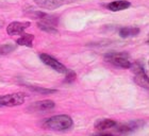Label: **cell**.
<instances>
[{"instance_id":"30bf717a","label":"cell","mask_w":149,"mask_h":136,"mask_svg":"<svg viewBox=\"0 0 149 136\" xmlns=\"http://www.w3.org/2000/svg\"><path fill=\"white\" fill-rule=\"evenodd\" d=\"M106 6L107 9L112 11V12H119V11H124V10L130 8L131 2L128 0H115V1L108 3Z\"/></svg>"},{"instance_id":"7a4b0ae2","label":"cell","mask_w":149,"mask_h":136,"mask_svg":"<svg viewBox=\"0 0 149 136\" xmlns=\"http://www.w3.org/2000/svg\"><path fill=\"white\" fill-rule=\"evenodd\" d=\"M104 60L115 67L123 68V69L130 68L132 64L129 54L126 52H109L104 56Z\"/></svg>"},{"instance_id":"8992f818","label":"cell","mask_w":149,"mask_h":136,"mask_svg":"<svg viewBox=\"0 0 149 136\" xmlns=\"http://www.w3.org/2000/svg\"><path fill=\"white\" fill-rule=\"evenodd\" d=\"M74 1L76 0H34L36 6L46 10H56L60 6L67 4V3H72Z\"/></svg>"},{"instance_id":"52a82bcc","label":"cell","mask_w":149,"mask_h":136,"mask_svg":"<svg viewBox=\"0 0 149 136\" xmlns=\"http://www.w3.org/2000/svg\"><path fill=\"white\" fill-rule=\"evenodd\" d=\"M29 22H13L6 27V32L9 35H19L25 32V30L30 27Z\"/></svg>"},{"instance_id":"277c9868","label":"cell","mask_w":149,"mask_h":136,"mask_svg":"<svg viewBox=\"0 0 149 136\" xmlns=\"http://www.w3.org/2000/svg\"><path fill=\"white\" fill-rule=\"evenodd\" d=\"M26 100L25 94L22 93H13L9 95L0 96V106L3 108H13L22 105Z\"/></svg>"},{"instance_id":"9a60e30c","label":"cell","mask_w":149,"mask_h":136,"mask_svg":"<svg viewBox=\"0 0 149 136\" xmlns=\"http://www.w3.org/2000/svg\"><path fill=\"white\" fill-rule=\"evenodd\" d=\"M29 90H33V92H36V93H40L42 95H47V94H53L56 93V90H48V88H43V87L40 86H32V85H27Z\"/></svg>"},{"instance_id":"4fadbf2b","label":"cell","mask_w":149,"mask_h":136,"mask_svg":"<svg viewBox=\"0 0 149 136\" xmlns=\"http://www.w3.org/2000/svg\"><path fill=\"white\" fill-rule=\"evenodd\" d=\"M33 40H34V35L28 33H22V36L17 40V44L20 46L32 47L33 46Z\"/></svg>"},{"instance_id":"e0dca14e","label":"cell","mask_w":149,"mask_h":136,"mask_svg":"<svg viewBox=\"0 0 149 136\" xmlns=\"http://www.w3.org/2000/svg\"><path fill=\"white\" fill-rule=\"evenodd\" d=\"M76 77H77V74H76V72L72 70H69L66 72V79H65V82L66 83H72V82H74V80H76Z\"/></svg>"},{"instance_id":"6da1fadb","label":"cell","mask_w":149,"mask_h":136,"mask_svg":"<svg viewBox=\"0 0 149 136\" xmlns=\"http://www.w3.org/2000/svg\"><path fill=\"white\" fill-rule=\"evenodd\" d=\"M74 121L68 115H56L44 121V128L51 131H65L72 127Z\"/></svg>"},{"instance_id":"5b68a950","label":"cell","mask_w":149,"mask_h":136,"mask_svg":"<svg viewBox=\"0 0 149 136\" xmlns=\"http://www.w3.org/2000/svg\"><path fill=\"white\" fill-rule=\"evenodd\" d=\"M40 59L45 65L49 66L51 69H53V70L59 72V74H66L68 71V69H67V67L65 65H63L61 62H59L56 59H54L53 56H49L47 53H40Z\"/></svg>"},{"instance_id":"2e32d148","label":"cell","mask_w":149,"mask_h":136,"mask_svg":"<svg viewBox=\"0 0 149 136\" xmlns=\"http://www.w3.org/2000/svg\"><path fill=\"white\" fill-rule=\"evenodd\" d=\"M15 45L13 44H4L0 46V56H6L9 54L10 52H12L13 50H15Z\"/></svg>"},{"instance_id":"3957f363","label":"cell","mask_w":149,"mask_h":136,"mask_svg":"<svg viewBox=\"0 0 149 136\" xmlns=\"http://www.w3.org/2000/svg\"><path fill=\"white\" fill-rule=\"evenodd\" d=\"M130 68L132 69V71H133L134 74H135V78H134L135 83L139 84L141 87H144V88L148 90V86H149L148 76H147L146 71L144 69L143 64L141 62H139V61H136V62L131 64Z\"/></svg>"},{"instance_id":"7c38bea8","label":"cell","mask_w":149,"mask_h":136,"mask_svg":"<svg viewBox=\"0 0 149 136\" xmlns=\"http://www.w3.org/2000/svg\"><path fill=\"white\" fill-rule=\"evenodd\" d=\"M139 33H140V29L136 27H125L119 29V36L123 38L136 36Z\"/></svg>"},{"instance_id":"ac0fdd59","label":"cell","mask_w":149,"mask_h":136,"mask_svg":"<svg viewBox=\"0 0 149 136\" xmlns=\"http://www.w3.org/2000/svg\"><path fill=\"white\" fill-rule=\"evenodd\" d=\"M93 136H114V135L111 133H99V134H95Z\"/></svg>"},{"instance_id":"9c48e42d","label":"cell","mask_w":149,"mask_h":136,"mask_svg":"<svg viewBox=\"0 0 149 136\" xmlns=\"http://www.w3.org/2000/svg\"><path fill=\"white\" fill-rule=\"evenodd\" d=\"M56 106V103L52 100H43V101L35 102L29 108V110H31L33 112H43V111H49L52 110Z\"/></svg>"},{"instance_id":"8fae6325","label":"cell","mask_w":149,"mask_h":136,"mask_svg":"<svg viewBox=\"0 0 149 136\" xmlns=\"http://www.w3.org/2000/svg\"><path fill=\"white\" fill-rule=\"evenodd\" d=\"M117 122L115 120H112V119H99L97 120L94 124L95 129L99 131H104L108 130V129H113V128L116 127Z\"/></svg>"},{"instance_id":"5bb4252c","label":"cell","mask_w":149,"mask_h":136,"mask_svg":"<svg viewBox=\"0 0 149 136\" xmlns=\"http://www.w3.org/2000/svg\"><path fill=\"white\" fill-rule=\"evenodd\" d=\"M37 27H38V29H40L42 31L47 32V33H49V34H58L59 33V31L56 30L54 26L49 25V24H46V22H37Z\"/></svg>"},{"instance_id":"ba28073f","label":"cell","mask_w":149,"mask_h":136,"mask_svg":"<svg viewBox=\"0 0 149 136\" xmlns=\"http://www.w3.org/2000/svg\"><path fill=\"white\" fill-rule=\"evenodd\" d=\"M143 124H144V121H141V120L131 121V122H128L126 124H120V126L116 124V132L119 134H128L130 133V132H133L136 129H139Z\"/></svg>"}]
</instances>
